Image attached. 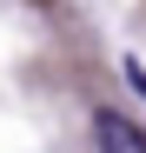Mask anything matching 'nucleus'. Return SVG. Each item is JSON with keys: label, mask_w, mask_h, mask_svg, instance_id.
Listing matches in <instances>:
<instances>
[{"label": "nucleus", "mask_w": 146, "mask_h": 153, "mask_svg": "<svg viewBox=\"0 0 146 153\" xmlns=\"http://www.w3.org/2000/svg\"><path fill=\"white\" fill-rule=\"evenodd\" d=\"M93 146H100V153H146V133H139L126 113L100 107V113H93Z\"/></svg>", "instance_id": "1"}, {"label": "nucleus", "mask_w": 146, "mask_h": 153, "mask_svg": "<svg viewBox=\"0 0 146 153\" xmlns=\"http://www.w3.org/2000/svg\"><path fill=\"white\" fill-rule=\"evenodd\" d=\"M126 80H133V87L146 93V67H133V60H126Z\"/></svg>", "instance_id": "2"}]
</instances>
